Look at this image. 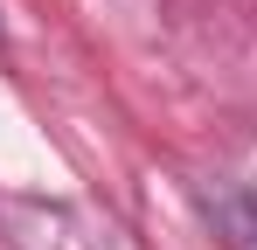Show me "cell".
Segmentation results:
<instances>
[{
  "label": "cell",
  "mask_w": 257,
  "mask_h": 250,
  "mask_svg": "<svg viewBox=\"0 0 257 250\" xmlns=\"http://www.w3.org/2000/svg\"><path fill=\"white\" fill-rule=\"evenodd\" d=\"M195 208H202V222L222 250H257V195L215 181V188H195Z\"/></svg>",
  "instance_id": "6da1fadb"
}]
</instances>
